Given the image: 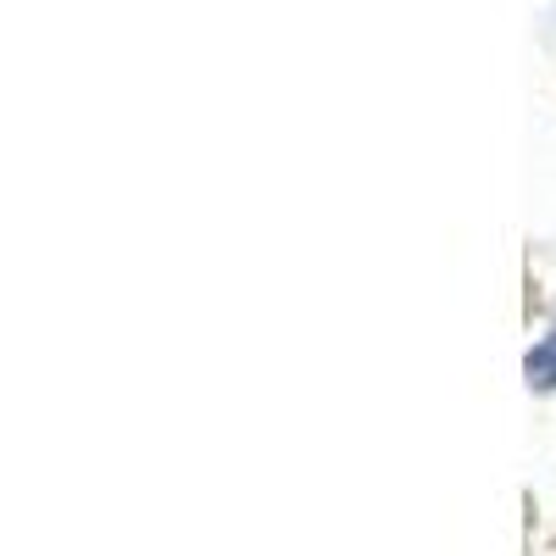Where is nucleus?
I'll use <instances>...</instances> for the list:
<instances>
[{
  "mask_svg": "<svg viewBox=\"0 0 556 556\" xmlns=\"http://www.w3.org/2000/svg\"><path fill=\"white\" fill-rule=\"evenodd\" d=\"M523 374H529V384H534V390H556V329H551V334L529 351Z\"/></svg>",
  "mask_w": 556,
  "mask_h": 556,
  "instance_id": "obj_1",
  "label": "nucleus"
}]
</instances>
